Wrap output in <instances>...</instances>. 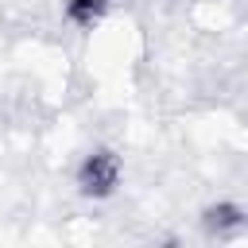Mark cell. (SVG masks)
I'll return each mask as SVG.
<instances>
[{
  "mask_svg": "<svg viewBox=\"0 0 248 248\" xmlns=\"http://www.w3.org/2000/svg\"><path fill=\"white\" fill-rule=\"evenodd\" d=\"M78 186L89 198H108L120 186V159L112 151H93L78 170Z\"/></svg>",
  "mask_w": 248,
  "mask_h": 248,
  "instance_id": "cell-1",
  "label": "cell"
}]
</instances>
